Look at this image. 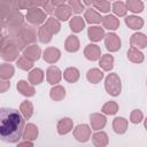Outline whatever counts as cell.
<instances>
[{
	"instance_id": "obj_1",
	"label": "cell",
	"mask_w": 147,
	"mask_h": 147,
	"mask_svg": "<svg viewBox=\"0 0 147 147\" xmlns=\"http://www.w3.org/2000/svg\"><path fill=\"white\" fill-rule=\"evenodd\" d=\"M23 129L24 118L17 109H0V137L3 141L17 142L22 137Z\"/></svg>"
}]
</instances>
